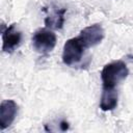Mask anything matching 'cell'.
I'll return each instance as SVG.
<instances>
[{
	"mask_svg": "<svg viewBox=\"0 0 133 133\" xmlns=\"http://www.w3.org/2000/svg\"><path fill=\"white\" fill-rule=\"evenodd\" d=\"M129 75L126 63L122 60H115L104 65L101 71L103 88H115V86L125 80Z\"/></svg>",
	"mask_w": 133,
	"mask_h": 133,
	"instance_id": "obj_1",
	"label": "cell"
},
{
	"mask_svg": "<svg viewBox=\"0 0 133 133\" xmlns=\"http://www.w3.org/2000/svg\"><path fill=\"white\" fill-rule=\"evenodd\" d=\"M56 34L47 28H41L32 36V46L34 50L41 54L51 52L56 45Z\"/></svg>",
	"mask_w": 133,
	"mask_h": 133,
	"instance_id": "obj_2",
	"label": "cell"
},
{
	"mask_svg": "<svg viewBox=\"0 0 133 133\" xmlns=\"http://www.w3.org/2000/svg\"><path fill=\"white\" fill-rule=\"evenodd\" d=\"M84 50L85 47L82 44L79 36L68 39L63 46V51H62L63 63L66 65H72L80 61Z\"/></svg>",
	"mask_w": 133,
	"mask_h": 133,
	"instance_id": "obj_3",
	"label": "cell"
},
{
	"mask_svg": "<svg viewBox=\"0 0 133 133\" xmlns=\"http://www.w3.org/2000/svg\"><path fill=\"white\" fill-rule=\"evenodd\" d=\"M79 38L84 45L85 49L94 47L102 42L104 38V29L101 24H92L81 30Z\"/></svg>",
	"mask_w": 133,
	"mask_h": 133,
	"instance_id": "obj_4",
	"label": "cell"
},
{
	"mask_svg": "<svg viewBox=\"0 0 133 133\" xmlns=\"http://www.w3.org/2000/svg\"><path fill=\"white\" fill-rule=\"evenodd\" d=\"M22 41V33L17 29L16 24H11L2 31V50L4 52H12L19 47Z\"/></svg>",
	"mask_w": 133,
	"mask_h": 133,
	"instance_id": "obj_5",
	"label": "cell"
},
{
	"mask_svg": "<svg viewBox=\"0 0 133 133\" xmlns=\"http://www.w3.org/2000/svg\"><path fill=\"white\" fill-rule=\"evenodd\" d=\"M18 105L14 100H4L0 104V129L9 127L16 118Z\"/></svg>",
	"mask_w": 133,
	"mask_h": 133,
	"instance_id": "obj_6",
	"label": "cell"
},
{
	"mask_svg": "<svg viewBox=\"0 0 133 133\" xmlns=\"http://www.w3.org/2000/svg\"><path fill=\"white\" fill-rule=\"evenodd\" d=\"M44 11L48 12L47 17L45 18V24L47 27H50L52 29H61L64 23V14L66 11L65 8H51L47 9L44 8Z\"/></svg>",
	"mask_w": 133,
	"mask_h": 133,
	"instance_id": "obj_7",
	"label": "cell"
},
{
	"mask_svg": "<svg viewBox=\"0 0 133 133\" xmlns=\"http://www.w3.org/2000/svg\"><path fill=\"white\" fill-rule=\"evenodd\" d=\"M117 106V91L115 88H103L100 108L103 111H111Z\"/></svg>",
	"mask_w": 133,
	"mask_h": 133,
	"instance_id": "obj_8",
	"label": "cell"
},
{
	"mask_svg": "<svg viewBox=\"0 0 133 133\" xmlns=\"http://www.w3.org/2000/svg\"><path fill=\"white\" fill-rule=\"evenodd\" d=\"M60 128H61V130L62 131H65V130H68L69 129V123H66V122H61L60 123Z\"/></svg>",
	"mask_w": 133,
	"mask_h": 133,
	"instance_id": "obj_9",
	"label": "cell"
}]
</instances>
